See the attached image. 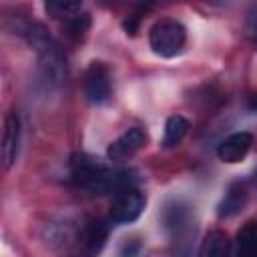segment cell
I'll return each instance as SVG.
<instances>
[{"label":"cell","instance_id":"obj_1","mask_svg":"<svg viewBox=\"0 0 257 257\" xmlns=\"http://www.w3.org/2000/svg\"><path fill=\"white\" fill-rule=\"evenodd\" d=\"M12 30H14V34L22 36L34 48L46 80H50L54 84L62 82L66 76V60H64L62 50L50 36V32L40 22L30 20V18H14Z\"/></svg>","mask_w":257,"mask_h":257},{"label":"cell","instance_id":"obj_2","mask_svg":"<svg viewBox=\"0 0 257 257\" xmlns=\"http://www.w3.org/2000/svg\"><path fill=\"white\" fill-rule=\"evenodd\" d=\"M185 40H187V30L181 22L177 20H159L151 32H149V44H151V50L157 54V56H163V58H173L177 56L183 46H185Z\"/></svg>","mask_w":257,"mask_h":257},{"label":"cell","instance_id":"obj_6","mask_svg":"<svg viewBox=\"0 0 257 257\" xmlns=\"http://www.w3.org/2000/svg\"><path fill=\"white\" fill-rule=\"evenodd\" d=\"M84 92L92 104H104L110 98V70L102 62H92L84 74Z\"/></svg>","mask_w":257,"mask_h":257},{"label":"cell","instance_id":"obj_11","mask_svg":"<svg viewBox=\"0 0 257 257\" xmlns=\"http://www.w3.org/2000/svg\"><path fill=\"white\" fill-rule=\"evenodd\" d=\"M18 143H20V120L16 112H8L6 124H4V137H2V165L4 169H10L18 157Z\"/></svg>","mask_w":257,"mask_h":257},{"label":"cell","instance_id":"obj_12","mask_svg":"<svg viewBox=\"0 0 257 257\" xmlns=\"http://www.w3.org/2000/svg\"><path fill=\"white\" fill-rule=\"evenodd\" d=\"M247 203V187L243 183H231L225 197L221 199L219 207H217V215L219 217H233L237 215Z\"/></svg>","mask_w":257,"mask_h":257},{"label":"cell","instance_id":"obj_14","mask_svg":"<svg viewBox=\"0 0 257 257\" xmlns=\"http://www.w3.org/2000/svg\"><path fill=\"white\" fill-rule=\"evenodd\" d=\"M235 257H257V221H249L237 233Z\"/></svg>","mask_w":257,"mask_h":257},{"label":"cell","instance_id":"obj_13","mask_svg":"<svg viewBox=\"0 0 257 257\" xmlns=\"http://www.w3.org/2000/svg\"><path fill=\"white\" fill-rule=\"evenodd\" d=\"M231 241L223 231H211L199 249V257H229Z\"/></svg>","mask_w":257,"mask_h":257},{"label":"cell","instance_id":"obj_7","mask_svg":"<svg viewBox=\"0 0 257 257\" xmlns=\"http://www.w3.org/2000/svg\"><path fill=\"white\" fill-rule=\"evenodd\" d=\"M251 145H253L251 133H247V131L233 133L225 141H221V145L217 147V157H219V161H223L227 165H235L247 157Z\"/></svg>","mask_w":257,"mask_h":257},{"label":"cell","instance_id":"obj_4","mask_svg":"<svg viewBox=\"0 0 257 257\" xmlns=\"http://www.w3.org/2000/svg\"><path fill=\"white\" fill-rule=\"evenodd\" d=\"M68 169H70V179H72L76 185H80V187H84V189H88V191H92L94 185H96V183L102 179V175L108 171L96 157H90V155H86V153H76V155H72Z\"/></svg>","mask_w":257,"mask_h":257},{"label":"cell","instance_id":"obj_10","mask_svg":"<svg viewBox=\"0 0 257 257\" xmlns=\"http://www.w3.org/2000/svg\"><path fill=\"white\" fill-rule=\"evenodd\" d=\"M78 235H80V229H76L74 223H70L68 219L58 221V223H50L44 229V239L54 249H66L70 245H76Z\"/></svg>","mask_w":257,"mask_h":257},{"label":"cell","instance_id":"obj_16","mask_svg":"<svg viewBox=\"0 0 257 257\" xmlns=\"http://www.w3.org/2000/svg\"><path fill=\"white\" fill-rule=\"evenodd\" d=\"M88 26H90V16H88L86 12H78V14L70 16V18H66V22H64V32H66L68 38L78 40V38L84 36V32L88 30Z\"/></svg>","mask_w":257,"mask_h":257},{"label":"cell","instance_id":"obj_18","mask_svg":"<svg viewBox=\"0 0 257 257\" xmlns=\"http://www.w3.org/2000/svg\"><path fill=\"white\" fill-rule=\"evenodd\" d=\"M141 251L139 241H124L120 247V257H137Z\"/></svg>","mask_w":257,"mask_h":257},{"label":"cell","instance_id":"obj_5","mask_svg":"<svg viewBox=\"0 0 257 257\" xmlns=\"http://www.w3.org/2000/svg\"><path fill=\"white\" fill-rule=\"evenodd\" d=\"M145 205H147V199L139 189L122 191V193L114 195V201L110 205V221L112 223H133L141 217Z\"/></svg>","mask_w":257,"mask_h":257},{"label":"cell","instance_id":"obj_9","mask_svg":"<svg viewBox=\"0 0 257 257\" xmlns=\"http://www.w3.org/2000/svg\"><path fill=\"white\" fill-rule=\"evenodd\" d=\"M108 235V227L102 221H88L84 227H80V235H78V249L82 257H94Z\"/></svg>","mask_w":257,"mask_h":257},{"label":"cell","instance_id":"obj_15","mask_svg":"<svg viewBox=\"0 0 257 257\" xmlns=\"http://www.w3.org/2000/svg\"><path fill=\"white\" fill-rule=\"evenodd\" d=\"M189 131V120L181 114H173L167 118V124H165V137H163V147L171 149L175 145H179L183 141V137L187 135Z\"/></svg>","mask_w":257,"mask_h":257},{"label":"cell","instance_id":"obj_17","mask_svg":"<svg viewBox=\"0 0 257 257\" xmlns=\"http://www.w3.org/2000/svg\"><path fill=\"white\" fill-rule=\"evenodd\" d=\"M80 8H82L80 2H56V0H52V2H46V4H44V10H46L50 16H54V18H64V20L70 18V16H74V14H78Z\"/></svg>","mask_w":257,"mask_h":257},{"label":"cell","instance_id":"obj_20","mask_svg":"<svg viewBox=\"0 0 257 257\" xmlns=\"http://www.w3.org/2000/svg\"><path fill=\"white\" fill-rule=\"evenodd\" d=\"M255 183H257V171H255Z\"/></svg>","mask_w":257,"mask_h":257},{"label":"cell","instance_id":"obj_19","mask_svg":"<svg viewBox=\"0 0 257 257\" xmlns=\"http://www.w3.org/2000/svg\"><path fill=\"white\" fill-rule=\"evenodd\" d=\"M247 38L253 46H257V16H251L247 22Z\"/></svg>","mask_w":257,"mask_h":257},{"label":"cell","instance_id":"obj_3","mask_svg":"<svg viewBox=\"0 0 257 257\" xmlns=\"http://www.w3.org/2000/svg\"><path fill=\"white\" fill-rule=\"evenodd\" d=\"M163 225L175 235V245H189L195 227L191 225V207L183 201H169L163 209Z\"/></svg>","mask_w":257,"mask_h":257},{"label":"cell","instance_id":"obj_8","mask_svg":"<svg viewBox=\"0 0 257 257\" xmlns=\"http://www.w3.org/2000/svg\"><path fill=\"white\" fill-rule=\"evenodd\" d=\"M147 143V133L139 126L128 128L126 133H122L116 141H112L106 149V157L110 161H124L128 157H133L143 145Z\"/></svg>","mask_w":257,"mask_h":257}]
</instances>
